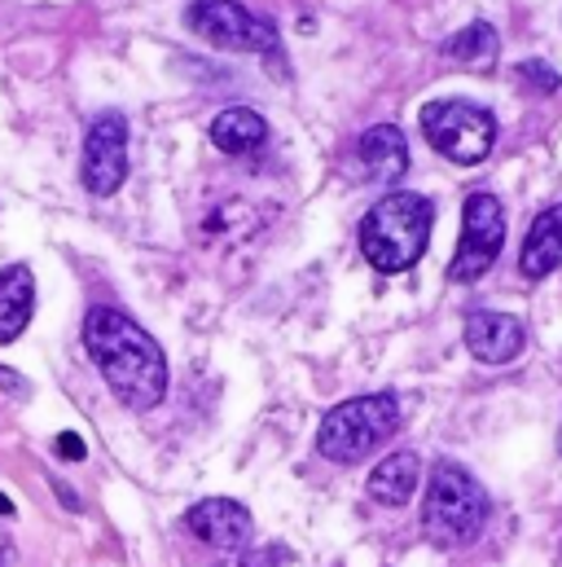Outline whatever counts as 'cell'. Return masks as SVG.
<instances>
[{"label": "cell", "instance_id": "cell-15", "mask_svg": "<svg viewBox=\"0 0 562 567\" xmlns=\"http://www.w3.org/2000/svg\"><path fill=\"white\" fill-rule=\"evenodd\" d=\"M269 142V124L260 111H247V106H229L211 120V145L220 154H251Z\"/></svg>", "mask_w": 562, "mask_h": 567}, {"label": "cell", "instance_id": "cell-14", "mask_svg": "<svg viewBox=\"0 0 562 567\" xmlns=\"http://www.w3.org/2000/svg\"><path fill=\"white\" fill-rule=\"evenodd\" d=\"M418 484H422L418 453L400 449V453H387V457L374 466V475H370V497L383 502V506H405V502L418 493Z\"/></svg>", "mask_w": 562, "mask_h": 567}, {"label": "cell", "instance_id": "cell-12", "mask_svg": "<svg viewBox=\"0 0 562 567\" xmlns=\"http://www.w3.org/2000/svg\"><path fill=\"white\" fill-rule=\"evenodd\" d=\"M356 154H361V167L370 181H400L409 172V145H405V133L396 124L370 128L356 142Z\"/></svg>", "mask_w": 562, "mask_h": 567}, {"label": "cell", "instance_id": "cell-2", "mask_svg": "<svg viewBox=\"0 0 562 567\" xmlns=\"http://www.w3.org/2000/svg\"><path fill=\"white\" fill-rule=\"evenodd\" d=\"M435 229V203L414 189H396L378 198L361 220V256L378 274H405L426 256Z\"/></svg>", "mask_w": 562, "mask_h": 567}, {"label": "cell", "instance_id": "cell-7", "mask_svg": "<svg viewBox=\"0 0 562 567\" xmlns=\"http://www.w3.org/2000/svg\"><path fill=\"white\" fill-rule=\"evenodd\" d=\"M506 247V207L497 194L479 189L461 207V243L448 265V282H479Z\"/></svg>", "mask_w": 562, "mask_h": 567}, {"label": "cell", "instance_id": "cell-8", "mask_svg": "<svg viewBox=\"0 0 562 567\" xmlns=\"http://www.w3.org/2000/svg\"><path fill=\"white\" fill-rule=\"evenodd\" d=\"M128 176V120L119 111H106L89 124L84 158H80V181L89 194L111 198Z\"/></svg>", "mask_w": 562, "mask_h": 567}, {"label": "cell", "instance_id": "cell-10", "mask_svg": "<svg viewBox=\"0 0 562 567\" xmlns=\"http://www.w3.org/2000/svg\"><path fill=\"white\" fill-rule=\"evenodd\" d=\"M523 343H528V330H523V321L510 317V312L479 308V312L466 317V348H470V357L483 361V365H506V361H514V357L523 352Z\"/></svg>", "mask_w": 562, "mask_h": 567}, {"label": "cell", "instance_id": "cell-6", "mask_svg": "<svg viewBox=\"0 0 562 567\" xmlns=\"http://www.w3.org/2000/svg\"><path fill=\"white\" fill-rule=\"evenodd\" d=\"M185 27L225 53H264L269 58L278 49V27L260 13H251L242 0H194L185 9Z\"/></svg>", "mask_w": 562, "mask_h": 567}, {"label": "cell", "instance_id": "cell-3", "mask_svg": "<svg viewBox=\"0 0 562 567\" xmlns=\"http://www.w3.org/2000/svg\"><path fill=\"white\" fill-rule=\"evenodd\" d=\"M488 515H492V502H488L483 484L461 462L444 457L430 466L426 497H422V533L430 546H439V550L470 546L483 533Z\"/></svg>", "mask_w": 562, "mask_h": 567}, {"label": "cell", "instance_id": "cell-21", "mask_svg": "<svg viewBox=\"0 0 562 567\" xmlns=\"http://www.w3.org/2000/svg\"><path fill=\"white\" fill-rule=\"evenodd\" d=\"M0 515H13V502H9L4 493H0Z\"/></svg>", "mask_w": 562, "mask_h": 567}, {"label": "cell", "instance_id": "cell-1", "mask_svg": "<svg viewBox=\"0 0 562 567\" xmlns=\"http://www.w3.org/2000/svg\"><path fill=\"white\" fill-rule=\"evenodd\" d=\"M84 343L93 365L102 370L106 388L128 405V410H154L167 396V357L154 343L149 330H140L124 308H89L84 317Z\"/></svg>", "mask_w": 562, "mask_h": 567}, {"label": "cell", "instance_id": "cell-17", "mask_svg": "<svg viewBox=\"0 0 562 567\" xmlns=\"http://www.w3.org/2000/svg\"><path fill=\"white\" fill-rule=\"evenodd\" d=\"M514 75H519V84H523L528 93H541V97H550V93H559L562 89L559 71H554L550 62H537V58H532V62H519Z\"/></svg>", "mask_w": 562, "mask_h": 567}, {"label": "cell", "instance_id": "cell-22", "mask_svg": "<svg viewBox=\"0 0 562 567\" xmlns=\"http://www.w3.org/2000/svg\"><path fill=\"white\" fill-rule=\"evenodd\" d=\"M559 449H562V431H559Z\"/></svg>", "mask_w": 562, "mask_h": 567}, {"label": "cell", "instance_id": "cell-9", "mask_svg": "<svg viewBox=\"0 0 562 567\" xmlns=\"http://www.w3.org/2000/svg\"><path fill=\"white\" fill-rule=\"evenodd\" d=\"M185 528H189L202 546L225 550V555H238V550H247V542H251V511H247L242 502H233V497H207V502L189 506Z\"/></svg>", "mask_w": 562, "mask_h": 567}, {"label": "cell", "instance_id": "cell-4", "mask_svg": "<svg viewBox=\"0 0 562 567\" xmlns=\"http://www.w3.org/2000/svg\"><path fill=\"white\" fill-rule=\"evenodd\" d=\"M396 431H400V401L392 392L356 396V401L334 405L321 419V426H316V453L339 462V466H356L374 449H383Z\"/></svg>", "mask_w": 562, "mask_h": 567}, {"label": "cell", "instance_id": "cell-20", "mask_svg": "<svg viewBox=\"0 0 562 567\" xmlns=\"http://www.w3.org/2000/svg\"><path fill=\"white\" fill-rule=\"evenodd\" d=\"M0 388L13 392V396H27V392H31V388L22 383V374H13V370H4V365H0Z\"/></svg>", "mask_w": 562, "mask_h": 567}, {"label": "cell", "instance_id": "cell-13", "mask_svg": "<svg viewBox=\"0 0 562 567\" xmlns=\"http://www.w3.org/2000/svg\"><path fill=\"white\" fill-rule=\"evenodd\" d=\"M35 308V274L27 265L0 269V343H13Z\"/></svg>", "mask_w": 562, "mask_h": 567}, {"label": "cell", "instance_id": "cell-18", "mask_svg": "<svg viewBox=\"0 0 562 567\" xmlns=\"http://www.w3.org/2000/svg\"><path fill=\"white\" fill-rule=\"evenodd\" d=\"M216 567H285V555L281 550H238V555H229V559H220Z\"/></svg>", "mask_w": 562, "mask_h": 567}, {"label": "cell", "instance_id": "cell-11", "mask_svg": "<svg viewBox=\"0 0 562 567\" xmlns=\"http://www.w3.org/2000/svg\"><path fill=\"white\" fill-rule=\"evenodd\" d=\"M554 269H562V203L559 207H545L532 220V229L523 238V251H519V274L528 282H541Z\"/></svg>", "mask_w": 562, "mask_h": 567}, {"label": "cell", "instance_id": "cell-19", "mask_svg": "<svg viewBox=\"0 0 562 567\" xmlns=\"http://www.w3.org/2000/svg\"><path fill=\"white\" fill-rule=\"evenodd\" d=\"M53 444H58V457H71V462H84V453H89V449H84V440H80V435H71V431H62Z\"/></svg>", "mask_w": 562, "mask_h": 567}, {"label": "cell", "instance_id": "cell-16", "mask_svg": "<svg viewBox=\"0 0 562 567\" xmlns=\"http://www.w3.org/2000/svg\"><path fill=\"white\" fill-rule=\"evenodd\" d=\"M497 53H501V40H497L492 22H470V27H461L457 35L444 40V58L457 62V66H470V71H492Z\"/></svg>", "mask_w": 562, "mask_h": 567}, {"label": "cell", "instance_id": "cell-5", "mask_svg": "<svg viewBox=\"0 0 562 567\" xmlns=\"http://www.w3.org/2000/svg\"><path fill=\"white\" fill-rule=\"evenodd\" d=\"M418 124L422 137L457 167L483 163L492 154V145H497V115L488 106H479V102H461V97L430 102V106H422Z\"/></svg>", "mask_w": 562, "mask_h": 567}]
</instances>
